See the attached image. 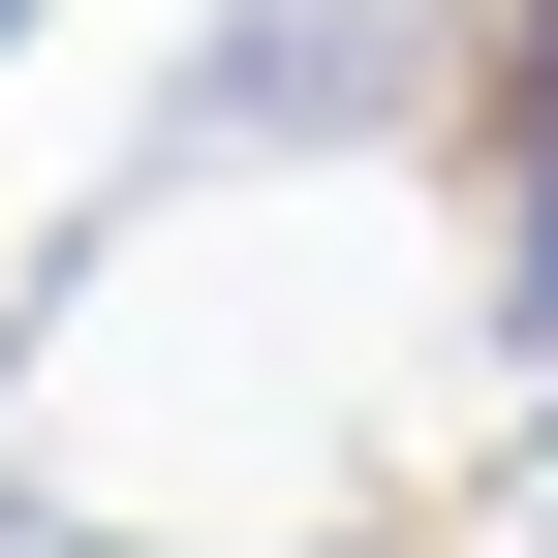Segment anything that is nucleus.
<instances>
[{
  "instance_id": "1",
  "label": "nucleus",
  "mask_w": 558,
  "mask_h": 558,
  "mask_svg": "<svg viewBox=\"0 0 558 558\" xmlns=\"http://www.w3.org/2000/svg\"><path fill=\"white\" fill-rule=\"evenodd\" d=\"M465 62L435 0H218V32L156 62V186H248V156H403Z\"/></svg>"
},
{
  "instance_id": "2",
  "label": "nucleus",
  "mask_w": 558,
  "mask_h": 558,
  "mask_svg": "<svg viewBox=\"0 0 558 558\" xmlns=\"http://www.w3.org/2000/svg\"><path fill=\"white\" fill-rule=\"evenodd\" d=\"M465 311H497L527 373H558V124H497V279H465Z\"/></svg>"
},
{
  "instance_id": "3",
  "label": "nucleus",
  "mask_w": 558,
  "mask_h": 558,
  "mask_svg": "<svg viewBox=\"0 0 558 558\" xmlns=\"http://www.w3.org/2000/svg\"><path fill=\"white\" fill-rule=\"evenodd\" d=\"M0 558H124V527H94V497H0Z\"/></svg>"
},
{
  "instance_id": "4",
  "label": "nucleus",
  "mask_w": 558,
  "mask_h": 558,
  "mask_svg": "<svg viewBox=\"0 0 558 558\" xmlns=\"http://www.w3.org/2000/svg\"><path fill=\"white\" fill-rule=\"evenodd\" d=\"M0 373H32V248H0Z\"/></svg>"
},
{
  "instance_id": "5",
  "label": "nucleus",
  "mask_w": 558,
  "mask_h": 558,
  "mask_svg": "<svg viewBox=\"0 0 558 558\" xmlns=\"http://www.w3.org/2000/svg\"><path fill=\"white\" fill-rule=\"evenodd\" d=\"M0 62H62V0H0Z\"/></svg>"
},
{
  "instance_id": "6",
  "label": "nucleus",
  "mask_w": 558,
  "mask_h": 558,
  "mask_svg": "<svg viewBox=\"0 0 558 558\" xmlns=\"http://www.w3.org/2000/svg\"><path fill=\"white\" fill-rule=\"evenodd\" d=\"M279 558H373V527H279Z\"/></svg>"
}]
</instances>
